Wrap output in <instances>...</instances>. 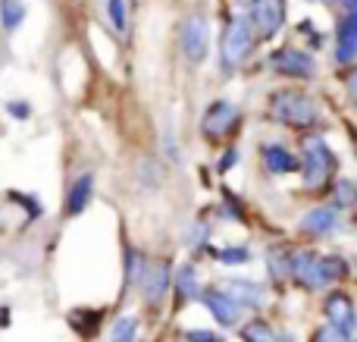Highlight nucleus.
Instances as JSON below:
<instances>
[{"instance_id": "nucleus-3", "label": "nucleus", "mask_w": 357, "mask_h": 342, "mask_svg": "<svg viewBox=\"0 0 357 342\" xmlns=\"http://www.w3.org/2000/svg\"><path fill=\"white\" fill-rule=\"evenodd\" d=\"M254 50V29L248 19H232L222 31V44H220V54L226 66H238V63L248 60V54Z\"/></svg>"}, {"instance_id": "nucleus-24", "label": "nucleus", "mask_w": 357, "mask_h": 342, "mask_svg": "<svg viewBox=\"0 0 357 342\" xmlns=\"http://www.w3.org/2000/svg\"><path fill=\"white\" fill-rule=\"evenodd\" d=\"M10 113L16 119H25L29 117V104H22V101H10Z\"/></svg>"}, {"instance_id": "nucleus-23", "label": "nucleus", "mask_w": 357, "mask_h": 342, "mask_svg": "<svg viewBox=\"0 0 357 342\" xmlns=\"http://www.w3.org/2000/svg\"><path fill=\"white\" fill-rule=\"evenodd\" d=\"M220 261L222 264H245L248 251L245 248H226V251H220Z\"/></svg>"}, {"instance_id": "nucleus-1", "label": "nucleus", "mask_w": 357, "mask_h": 342, "mask_svg": "<svg viewBox=\"0 0 357 342\" xmlns=\"http://www.w3.org/2000/svg\"><path fill=\"white\" fill-rule=\"evenodd\" d=\"M291 276L307 289H323L329 283H335L339 276H345V261L342 258H323L314 251H301L291 258Z\"/></svg>"}, {"instance_id": "nucleus-22", "label": "nucleus", "mask_w": 357, "mask_h": 342, "mask_svg": "<svg viewBox=\"0 0 357 342\" xmlns=\"http://www.w3.org/2000/svg\"><path fill=\"white\" fill-rule=\"evenodd\" d=\"M310 342H351V336H348V333H342L339 327L326 324V327H320V330L314 333V339H310Z\"/></svg>"}, {"instance_id": "nucleus-15", "label": "nucleus", "mask_w": 357, "mask_h": 342, "mask_svg": "<svg viewBox=\"0 0 357 342\" xmlns=\"http://www.w3.org/2000/svg\"><path fill=\"white\" fill-rule=\"evenodd\" d=\"M264 161H266V167H270L273 173H291V170L301 167V163H298L295 157L282 148V144H266V148H264Z\"/></svg>"}, {"instance_id": "nucleus-26", "label": "nucleus", "mask_w": 357, "mask_h": 342, "mask_svg": "<svg viewBox=\"0 0 357 342\" xmlns=\"http://www.w3.org/2000/svg\"><path fill=\"white\" fill-rule=\"evenodd\" d=\"M351 94H354V98H357V75H354V79H351Z\"/></svg>"}, {"instance_id": "nucleus-17", "label": "nucleus", "mask_w": 357, "mask_h": 342, "mask_svg": "<svg viewBox=\"0 0 357 342\" xmlns=\"http://www.w3.org/2000/svg\"><path fill=\"white\" fill-rule=\"evenodd\" d=\"M226 295H229V299H235V302H238L241 308H245V305H257V302L264 299V292H260V289L254 286L251 280L232 283V286H229V292H226Z\"/></svg>"}, {"instance_id": "nucleus-12", "label": "nucleus", "mask_w": 357, "mask_h": 342, "mask_svg": "<svg viewBox=\"0 0 357 342\" xmlns=\"http://www.w3.org/2000/svg\"><path fill=\"white\" fill-rule=\"evenodd\" d=\"M138 283H142L144 295H148V302H160L163 292H167L169 286V270L167 264H151L148 270H144L142 276H138Z\"/></svg>"}, {"instance_id": "nucleus-10", "label": "nucleus", "mask_w": 357, "mask_h": 342, "mask_svg": "<svg viewBox=\"0 0 357 342\" xmlns=\"http://www.w3.org/2000/svg\"><path fill=\"white\" fill-rule=\"evenodd\" d=\"M273 66H276L282 75H298V79H307V75L314 73L310 57L301 54V50H279V54L273 57Z\"/></svg>"}, {"instance_id": "nucleus-8", "label": "nucleus", "mask_w": 357, "mask_h": 342, "mask_svg": "<svg viewBox=\"0 0 357 342\" xmlns=\"http://www.w3.org/2000/svg\"><path fill=\"white\" fill-rule=\"evenodd\" d=\"M335 54H339V60H351L357 54V0H345V19L339 25Z\"/></svg>"}, {"instance_id": "nucleus-14", "label": "nucleus", "mask_w": 357, "mask_h": 342, "mask_svg": "<svg viewBox=\"0 0 357 342\" xmlns=\"http://www.w3.org/2000/svg\"><path fill=\"white\" fill-rule=\"evenodd\" d=\"M335 211H329V207H314L310 214H304L301 220V232H307V236H323V232H333L335 226Z\"/></svg>"}, {"instance_id": "nucleus-5", "label": "nucleus", "mask_w": 357, "mask_h": 342, "mask_svg": "<svg viewBox=\"0 0 357 342\" xmlns=\"http://www.w3.org/2000/svg\"><path fill=\"white\" fill-rule=\"evenodd\" d=\"M207 44H210V29L204 16H188L182 25V54L188 63H204L207 57Z\"/></svg>"}, {"instance_id": "nucleus-25", "label": "nucleus", "mask_w": 357, "mask_h": 342, "mask_svg": "<svg viewBox=\"0 0 357 342\" xmlns=\"http://www.w3.org/2000/svg\"><path fill=\"white\" fill-rule=\"evenodd\" d=\"M188 342H220V339L207 330H195V333H188Z\"/></svg>"}, {"instance_id": "nucleus-9", "label": "nucleus", "mask_w": 357, "mask_h": 342, "mask_svg": "<svg viewBox=\"0 0 357 342\" xmlns=\"http://www.w3.org/2000/svg\"><path fill=\"white\" fill-rule=\"evenodd\" d=\"M326 318H329V324L339 327V330L348 333V336L354 333L357 314H354V305L345 299V295H329V302H326Z\"/></svg>"}, {"instance_id": "nucleus-11", "label": "nucleus", "mask_w": 357, "mask_h": 342, "mask_svg": "<svg viewBox=\"0 0 357 342\" xmlns=\"http://www.w3.org/2000/svg\"><path fill=\"white\" fill-rule=\"evenodd\" d=\"M204 302H207L210 314H213L222 327H232L235 320L241 318V305L235 299H229L226 292H207V295H204Z\"/></svg>"}, {"instance_id": "nucleus-6", "label": "nucleus", "mask_w": 357, "mask_h": 342, "mask_svg": "<svg viewBox=\"0 0 357 342\" xmlns=\"http://www.w3.org/2000/svg\"><path fill=\"white\" fill-rule=\"evenodd\" d=\"M235 123H238V110H235L229 101H216V104L204 113L201 126L210 138H220V135H229V132L235 129Z\"/></svg>"}, {"instance_id": "nucleus-21", "label": "nucleus", "mask_w": 357, "mask_h": 342, "mask_svg": "<svg viewBox=\"0 0 357 342\" xmlns=\"http://www.w3.org/2000/svg\"><path fill=\"white\" fill-rule=\"evenodd\" d=\"M107 16H110L113 29H116L119 35H126V3L123 0H107Z\"/></svg>"}, {"instance_id": "nucleus-19", "label": "nucleus", "mask_w": 357, "mask_h": 342, "mask_svg": "<svg viewBox=\"0 0 357 342\" xmlns=\"http://www.w3.org/2000/svg\"><path fill=\"white\" fill-rule=\"evenodd\" d=\"M135 330H138V320L132 318H123L113 324V333H110V342H132L135 339Z\"/></svg>"}, {"instance_id": "nucleus-18", "label": "nucleus", "mask_w": 357, "mask_h": 342, "mask_svg": "<svg viewBox=\"0 0 357 342\" xmlns=\"http://www.w3.org/2000/svg\"><path fill=\"white\" fill-rule=\"evenodd\" d=\"M241 336H245V342H279V336L273 333V327H266L264 320H254V324H248Z\"/></svg>"}, {"instance_id": "nucleus-2", "label": "nucleus", "mask_w": 357, "mask_h": 342, "mask_svg": "<svg viewBox=\"0 0 357 342\" xmlns=\"http://www.w3.org/2000/svg\"><path fill=\"white\" fill-rule=\"evenodd\" d=\"M273 117L282 119L285 126H314L317 117H320V107L310 94L304 91H295V88H285V91H276L273 94Z\"/></svg>"}, {"instance_id": "nucleus-20", "label": "nucleus", "mask_w": 357, "mask_h": 342, "mask_svg": "<svg viewBox=\"0 0 357 342\" xmlns=\"http://www.w3.org/2000/svg\"><path fill=\"white\" fill-rule=\"evenodd\" d=\"M178 295H182V299H195V295H197L195 267H182V270H178Z\"/></svg>"}, {"instance_id": "nucleus-4", "label": "nucleus", "mask_w": 357, "mask_h": 342, "mask_svg": "<svg viewBox=\"0 0 357 342\" xmlns=\"http://www.w3.org/2000/svg\"><path fill=\"white\" fill-rule=\"evenodd\" d=\"M333 151H329V144L323 142L320 135H310L304 138V170H307V186L310 188H320L323 182L329 179V173H333Z\"/></svg>"}, {"instance_id": "nucleus-16", "label": "nucleus", "mask_w": 357, "mask_h": 342, "mask_svg": "<svg viewBox=\"0 0 357 342\" xmlns=\"http://www.w3.org/2000/svg\"><path fill=\"white\" fill-rule=\"evenodd\" d=\"M25 19V6L22 0H0V25L6 31H16Z\"/></svg>"}, {"instance_id": "nucleus-7", "label": "nucleus", "mask_w": 357, "mask_h": 342, "mask_svg": "<svg viewBox=\"0 0 357 342\" xmlns=\"http://www.w3.org/2000/svg\"><path fill=\"white\" fill-rule=\"evenodd\" d=\"M251 19L260 35H276L285 19V0H254Z\"/></svg>"}, {"instance_id": "nucleus-13", "label": "nucleus", "mask_w": 357, "mask_h": 342, "mask_svg": "<svg viewBox=\"0 0 357 342\" xmlns=\"http://www.w3.org/2000/svg\"><path fill=\"white\" fill-rule=\"evenodd\" d=\"M91 195H94V176L91 173H82L79 179L73 182V188H69V198H66V211L73 214H82L88 207V201H91Z\"/></svg>"}]
</instances>
